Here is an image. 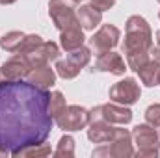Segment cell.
<instances>
[{
  "mask_svg": "<svg viewBox=\"0 0 160 158\" xmlns=\"http://www.w3.org/2000/svg\"><path fill=\"white\" fill-rule=\"evenodd\" d=\"M48 99L47 89L24 78L0 82V151L17 156L48 138L54 123Z\"/></svg>",
  "mask_w": 160,
  "mask_h": 158,
  "instance_id": "cell-1",
  "label": "cell"
},
{
  "mask_svg": "<svg viewBox=\"0 0 160 158\" xmlns=\"http://www.w3.org/2000/svg\"><path fill=\"white\" fill-rule=\"evenodd\" d=\"M151 47H153V32L147 21L140 15L128 17L125 24V43H123L127 65L132 71H138L151 58L149 54Z\"/></svg>",
  "mask_w": 160,
  "mask_h": 158,
  "instance_id": "cell-2",
  "label": "cell"
},
{
  "mask_svg": "<svg viewBox=\"0 0 160 158\" xmlns=\"http://www.w3.org/2000/svg\"><path fill=\"white\" fill-rule=\"evenodd\" d=\"M132 149V132L127 128H116L110 141L101 143V147L93 149V156H134Z\"/></svg>",
  "mask_w": 160,
  "mask_h": 158,
  "instance_id": "cell-3",
  "label": "cell"
},
{
  "mask_svg": "<svg viewBox=\"0 0 160 158\" xmlns=\"http://www.w3.org/2000/svg\"><path fill=\"white\" fill-rule=\"evenodd\" d=\"M132 140L136 143V153L138 156H158L160 153V136L158 130L151 126L149 123L138 125L132 130Z\"/></svg>",
  "mask_w": 160,
  "mask_h": 158,
  "instance_id": "cell-4",
  "label": "cell"
},
{
  "mask_svg": "<svg viewBox=\"0 0 160 158\" xmlns=\"http://www.w3.org/2000/svg\"><path fill=\"white\" fill-rule=\"evenodd\" d=\"M78 2L80 0H50L48 2V15L60 32L78 22L75 13V7L78 6Z\"/></svg>",
  "mask_w": 160,
  "mask_h": 158,
  "instance_id": "cell-5",
  "label": "cell"
},
{
  "mask_svg": "<svg viewBox=\"0 0 160 158\" xmlns=\"http://www.w3.org/2000/svg\"><path fill=\"white\" fill-rule=\"evenodd\" d=\"M97 119H104L112 125H127L132 121V112L125 108V104H118V102L101 104L89 110V123Z\"/></svg>",
  "mask_w": 160,
  "mask_h": 158,
  "instance_id": "cell-6",
  "label": "cell"
},
{
  "mask_svg": "<svg viewBox=\"0 0 160 158\" xmlns=\"http://www.w3.org/2000/svg\"><path fill=\"white\" fill-rule=\"evenodd\" d=\"M54 121L65 132H75L89 125V110H86L84 106H78V104H71V106H65L63 112Z\"/></svg>",
  "mask_w": 160,
  "mask_h": 158,
  "instance_id": "cell-7",
  "label": "cell"
},
{
  "mask_svg": "<svg viewBox=\"0 0 160 158\" xmlns=\"http://www.w3.org/2000/svg\"><path fill=\"white\" fill-rule=\"evenodd\" d=\"M142 95V89H140V84L134 78H125L116 82L110 91H108V97L112 102H118V104H125V106H130L134 104Z\"/></svg>",
  "mask_w": 160,
  "mask_h": 158,
  "instance_id": "cell-8",
  "label": "cell"
},
{
  "mask_svg": "<svg viewBox=\"0 0 160 158\" xmlns=\"http://www.w3.org/2000/svg\"><path fill=\"white\" fill-rule=\"evenodd\" d=\"M121 32L118 26L114 24H104L99 28V32L93 34V37L89 39V48L95 52V56L106 52V50H112L118 43H119Z\"/></svg>",
  "mask_w": 160,
  "mask_h": 158,
  "instance_id": "cell-9",
  "label": "cell"
},
{
  "mask_svg": "<svg viewBox=\"0 0 160 158\" xmlns=\"http://www.w3.org/2000/svg\"><path fill=\"white\" fill-rule=\"evenodd\" d=\"M58 56H60L58 45L52 43V41H43L39 47H36V48H34L32 52H28L24 58H26V62L30 63V67L36 69V67H41V65H48V62L58 60Z\"/></svg>",
  "mask_w": 160,
  "mask_h": 158,
  "instance_id": "cell-10",
  "label": "cell"
},
{
  "mask_svg": "<svg viewBox=\"0 0 160 158\" xmlns=\"http://www.w3.org/2000/svg\"><path fill=\"white\" fill-rule=\"evenodd\" d=\"M30 71H32V67L26 62V58L21 56V54H15L11 60H8L0 67V82H4V80H22L28 77Z\"/></svg>",
  "mask_w": 160,
  "mask_h": 158,
  "instance_id": "cell-11",
  "label": "cell"
},
{
  "mask_svg": "<svg viewBox=\"0 0 160 158\" xmlns=\"http://www.w3.org/2000/svg\"><path fill=\"white\" fill-rule=\"evenodd\" d=\"M95 71H104V73H112V75H125L127 71V63L125 60L121 58V54L118 52H112V50H106L102 54L97 56V62H95Z\"/></svg>",
  "mask_w": 160,
  "mask_h": 158,
  "instance_id": "cell-12",
  "label": "cell"
},
{
  "mask_svg": "<svg viewBox=\"0 0 160 158\" xmlns=\"http://www.w3.org/2000/svg\"><path fill=\"white\" fill-rule=\"evenodd\" d=\"M116 128L112 123L104 121V119H97V121H91L89 123V128H88V138L93 141V143H106L112 140Z\"/></svg>",
  "mask_w": 160,
  "mask_h": 158,
  "instance_id": "cell-13",
  "label": "cell"
},
{
  "mask_svg": "<svg viewBox=\"0 0 160 158\" xmlns=\"http://www.w3.org/2000/svg\"><path fill=\"white\" fill-rule=\"evenodd\" d=\"M26 80H28L30 84L41 87V89H47V91H48V89L56 84V73H54V69H50L48 65H41V67L32 69V71L28 73Z\"/></svg>",
  "mask_w": 160,
  "mask_h": 158,
  "instance_id": "cell-14",
  "label": "cell"
},
{
  "mask_svg": "<svg viewBox=\"0 0 160 158\" xmlns=\"http://www.w3.org/2000/svg\"><path fill=\"white\" fill-rule=\"evenodd\" d=\"M77 19L84 30H95L102 21V11H99L91 4H86V6H80V9L77 11Z\"/></svg>",
  "mask_w": 160,
  "mask_h": 158,
  "instance_id": "cell-15",
  "label": "cell"
},
{
  "mask_svg": "<svg viewBox=\"0 0 160 158\" xmlns=\"http://www.w3.org/2000/svg\"><path fill=\"white\" fill-rule=\"evenodd\" d=\"M60 43L63 47V50L71 52L75 48H78L84 45V32H82V26L78 22L77 24H71L67 28L62 30V36H60Z\"/></svg>",
  "mask_w": 160,
  "mask_h": 158,
  "instance_id": "cell-16",
  "label": "cell"
},
{
  "mask_svg": "<svg viewBox=\"0 0 160 158\" xmlns=\"http://www.w3.org/2000/svg\"><path fill=\"white\" fill-rule=\"evenodd\" d=\"M138 75H140V80L147 86V87H153V86H157L158 84V75H160V63L157 60H153V58H149L138 71H136Z\"/></svg>",
  "mask_w": 160,
  "mask_h": 158,
  "instance_id": "cell-17",
  "label": "cell"
},
{
  "mask_svg": "<svg viewBox=\"0 0 160 158\" xmlns=\"http://www.w3.org/2000/svg\"><path fill=\"white\" fill-rule=\"evenodd\" d=\"M22 39H24V34L22 32H8V34L2 36L0 45L8 52H17L19 47H21V43H22Z\"/></svg>",
  "mask_w": 160,
  "mask_h": 158,
  "instance_id": "cell-18",
  "label": "cell"
},
{
  "mask_svg": "<svg viewBox=\"0 0 160 158\" xmlns=\"http://www.w3.org/2000/svg\"><path fill=\"white\" fill-rule=\"evenodd\" d=\"M80 71L82 69H78L75 63H71L67 58L65 60H58V63H56V75H60L62 78H65V80H71L75 77H78Z\"/></svg>",
  "mask_w": 160,
  "mask_h": 158,
  "instance_id": "cell-19",
  "label": "cell"
},
{
  "mask_svg": "<svg viewBox=\"0 0 160 158\" xmlns=\"http://www.w3.org/2000/svg\"><path fill=\"white\" fill-rule=\"evenodd\" d=\"M65 97L60 93V91H54L50 93V99H48V114L52 116V119H56L65 108Z\"/></svg>",
  "mask_w": 160,
  "mask_h": 158,
  "instance_id": "cell-20",
  "label": "cell"
},
{
  "mask_svg": "<svg viewBox=\"0 0 160 158\" xmlns=\"http://www.w3.org/2000/svg\"><path fill=\"white\" fill-rule=\"evenodd\" d=\"M43 39H41V36L38 34H24V39L21 43V47H19V50L15 52V54H21V56H26L28 52H32L36 47H39Z\"/></svg>",
  "mask_w": 160,
  "mask_h": 158,
  "instance_id": "cell-21",
  "label": "cell"
},
{
  "mask_svg": "<svg viewBox=\"0 0 160 158\" xmlns=\"http://www.w3.org/2000/svg\"><path fill=\"white\" fill-rule=\"evenodd\" d=\"M73 155H75V140L65 134L63 138H60L54 156H73Z\"/></svg>",
  "mask_w": 160,
  "mask_h": 158,
  "instance_id": "cell-22",
  "label": "cell"
},
{
  "mask_svg": "<svg viewBox=\"0 0 160 158\" xmlns=\"http://www.w3.org/2000/svg\"><path fill=\"white\" fill-rule=\"evenodd\" d=\"M50 145H47L45 141L39 143V145H32V147H26L22 149L17 156H45V155H50Z\"/></svg>",
  "mask_w": 160,
  "mask_h": 158,
  "instance_id": "cell-23",
  "label": "cell"
},
{
  "mask_svg": "<svg viewBox=\"0 0 160 158\" xmlns=\"http://www.w3.org/2000/svg\"><path fill=\"white\" fill-rule=\"evenodd\" d=\"M145 121L157 130H160V104H151L145 110Z\"/></svg>",
  "mask_w": 160,
  "mask_h": 158,
  "instance_id": "cell-24",
  "label": "cell"
},
{
  "mask_svg": "<svg viewBox=\"0 0 160 158\" xmlns=\"http://www.w3.org/2000/svg\"><path fill=\"white\" fill-rule=\"evenodd\" d=\"M116 0H91V6H95L99 11H106L110 7H114Z\"/></svg>",
  "mask_w": 160,
  "mask_h": 158,
  "instance_id": "cell-25",
  "label": "cell"
},
{
  "mask_svg": "<svg viewBox=\"0 0 160 158\" xmlns=\"http://www.w3.org/2000/svg\"><path fill=\"white\" fill-rule=\"evenodd\" d=\"M149 54H151V58H153V60H157V62L160 63V30L157 32V45H153V47H151Z\"/></svg>",
  "mask_w": 160,
  "mask_h": 158,
  "instance_id": "cell-26",
  "label": "cell"
},
{
  "mask_svg": "<svg viewBox=\"0 0 160 158\" xmlns=\"http://www.w3.org/2000/svg\"><path fill=\"white\" fill-rule=\"evenodd\" d=\"M13 2H17V0H0L2 6H9V4H13Z\"/></svg>",
  "mask_w": 160,
  "mask_h": 158,
  "instance_id": "cell-27",
  "label": "cell"
},
{
  "mask_svg": "<svg viewBox=\"0 0 160 158\" xmlns=\"http://www.w3.org/2000/svg\"><path fill=\"white\" fill-rule=\"evenodd\" d=\"M158 84H160V75H158Z\"/></svg>",
  "mask_w": 160,
  "mask_h": 158,
  "instance_id": "cell-28",
  "label": "cell"
},
{
  "mask_svg": "<svg viewBox=\"0 0 160 158\" xmlns=\"http://www.w3.org/2000/svg\"><path fill=\"white\" fill-rule=\"evenodd\" d=\"M158 17H160V13H158Z\"/></svg>",
  "mask_w": 160,
  "mask_h": 158,
  "instance_id": "cell-29",
  "label": "cell"
},
{
  "mask_svg": "<svg viewBox=\"0 0 160 158\" xmlns=\"http://www.w3.org/2000/svg\"><path fill=\"white\" fill-rule=\"evenodd\" d=\"M158 2H160V0H158Z\"/></svg>",
  "mask_w": 160,
  "mask_h": 158,
  "instance_id": "cell-30",
  "label": "cell"
}]
</instances>
